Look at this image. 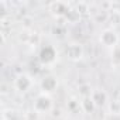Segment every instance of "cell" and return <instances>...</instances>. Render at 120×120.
<instances>
[{
  "mask_svg": "<svg viewBox=\"0 0 120 120\" xmlns=\"http://www.w3.org/2000/svg\"><path fill=\"white\" fill-rule=\"evenodd\" d=\"M79 106H81V105H79V102H78L76 99H71V100L68 102V109H69L71 112H75V109H76V107L79 109Z\"/></svg>",
  "mask_w": 120,
  "mask_h": 120,
  "instance_id": "7c38bea8",
  "label": "cell"
},
{
  "mask_svg": "<svg viewBox=\"0 0 120 120\" xmlns=\"http://www.w3.org/2000/svg\"><path fill=\"white\" fill-rule=\"evenodd\" d=\"M81 109L85 112V113H93V110L96 109V105L93 102V99L90 96L88 98H83L82 102H81Z\"/></svg>",
  "mask_w": 120,
  "mask_h": 120,
  "instance_id": "ba28073f",
  "label": "cell"
},
{
  "mask_svg": "<svg viewBox=\"0 0 120 120\" xmlns=\"http://www.w3.org/2000/svg\"><path fill=\"white\" fill-rule=\"evenodd\" d=\"M109 112L112 116H119L120 114V102L119 100H112L109 102Z\"/></svg>",
  "mask_w": 120,
  "mask_h": 120,
  "instance_id": "30bf717a",
  "label": "cell"
},
{
  "mask_svg": "<svg viewBox=\"0 0 120 120\" xmlns=\"http://www.w3.org/2000/svg\"><path fill=\"white\" fill-rule=\"evenodd\" d=\"M51 109H52V99H51L49 95L41 93V95H38L35 98V100H34V110L38 114L48 113Z\"/></svg>",
  "mask_w": 120,
  "mask_h": 120,
  "instance_id": "6da1fadb",
  "label": "cell"
},
{
  "mask_svg": "<svg viewBox=\"0 0 120 120\" xmlns=\"http://www.w3.org/2000/svg\"><path fill=\"white\" fill-rule=\"evenodd\" d=\"M113 59H114V62L120 64V45H117L113 51Z\"/></svg>",
  "mask_w": 120,
  "mask_h": 120,
  "instance_id": "4fadbf2b",
  "label": "cell"
},
{
  "mask_svg": "<svg viewBox=\"0 0 120 120\" xmlns=\"http://www.w3.org/2000/svg\"><path fill=\"white\" fill-rule=\"evenodd\" d=\"M40 58H41V61L44 64H51V62H54V59H55V52H54V49L51 47H45L41 51Z\"/></svg>",
  "mask_w": 120,
  "mask_h": 120,
  "instance_id": "8992f818",
  "label": "cell"
},
{
  "mask_svg": "<svg viewBox=\"0 0 120 120\" xmlns=\"http://www.w3.org/2000/svg\"><path fill=\"white\" fill-rule=\"evenodd\" d=\"M109 21H110L113 26H117V24H120V11H117V10H113V11L109 14Z\"/></svg>",
  "mask_w": 120,
  "mask_h": 120,
  "instance_id": "8fae6325",
  "label": "cell"
},
{
  "mask_svg": "<svg viewBox=\"0 0 120 120\" xmlns=\"http://www.w3.org/2000/svg\"><path fill=\"white\" fill-rule=\"evenodd\" d=\"M90 98L93 99V102H95V105L96 106H100V105H105L106 102H107V95L103 92V90H93L92 92V95H90Z\"/></svg>",
  "mask_w": 120,
  "mask_h": 120,
  "instance_id": "52a82bcc",
  "label": "cell"
},
{
  "mask_svg": "<svg viewBox=\"0 0 120 120\" xmlns=\"http://www.w3.org/2000/svg\"><path fill=\"white\" fill-rule=\"evenodd\" d=\"M31 86H33V79L26 74H21L14 79V88L19 92H27L28 89H31Z\"/></svg>",
  "mask_w": 120,
  "mask_h": 120,
  "instance_id": "3957f363",
  "label": "cell"
},
{
  "mask_svg": "<svg viewBox=\"0 0 120 120\" xmlns=\"http://www.w3.org/2000/svg\"><path fill=\"white\" fill-rule=\"evenodd\" d=\"M58 86V81L55 76H45L42 81H41V89H42V93H52Z\"/></svg>",
  "mask_w": 120,
  "mask_h": 120,
  "instance_id": "5b68a950",
  "label": "cell"
},
{
  "mask_svg": "<svg viewBox=\"0 0 120 120\" xmlns=\"http://www.w3.org/2000/svg\"><path fill=\"white\" fill-rule=\"evenodd\" d=\"M65 54L71 61H79V59L83 56V48H82V45H79L76 42H72V44H69L67 47Z\"/></svg>",
  "mask_w": 120,
  "mask_h": 120,
  "instance_id": "277c9868",
  "label": "cell"
},
{
  "mask_svg": "<svg viewBox=\"0 0 120 120\" xmlns=\"http://www.w3.org/2000/svg\"><path fill=\"white\" fill-rule=\"evenodd\" d=\"M100 42L102 45L105 47H109V48H116L117 47V42H119V35L117 33L113 30V28H106L100 33Z\"/></svg>",
  "mask_w": 120,
  "mask_h": 120,
  "instance_id": "7a4b0ae2",
  "label": "cell"
},
{
  "mask_svg": "<svg viewBox=\"0 0 120 120\" xmlns=\"http://www.w3.org/2000/svg\"><path fill=\"white\" fill-rule=\"evenodd\" d=\"M51 11H54L55 14H65L67 10V4L61 3V2H56V3H51Z\"/></svg>",
  "mask_w": 120,
  "mask_h": 120,
  "instance_id": "9c48e42d",
  "label": "cell"
}]
</instances>
